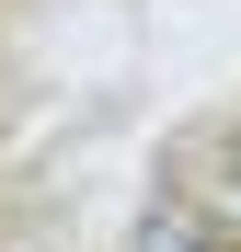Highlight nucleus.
Wrapping results in <instances>:
<instances>
[{
	"label": "nucleus",
	"mask_w": 241,
	"mask_h": 252,
	"mask_svg": "<svg viewBox=\"0 0 241 252\" xmlns=\"http://www.w3.org/2000/svg\"><path fill=\"white\" fill-rule=\"evenodd\" d=\"M127 252H218V229L195 218V206H149V218L127 229Z\"/></svg>",
	"instance_id": "nucleus-1"
}]
</instances>
